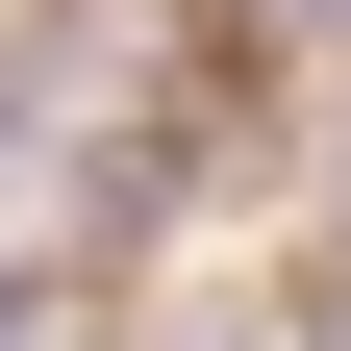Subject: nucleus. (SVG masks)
Listing matches in <instances>:
<instances>
[{"mask_svg":"<svg viewBox=\"0 0 351 351\" xmlns=\"http://www.w3.org/2000/svg\"><path fill=\"white\" fill-rule=\"evenodd\" d=\"M25 326H51V301H25V276H0V351H25Z\"/></svg>","mask_w":351,"mask_h":351,"instance_id":"f257e3e1","label":"nucleus"}]
</instances>
